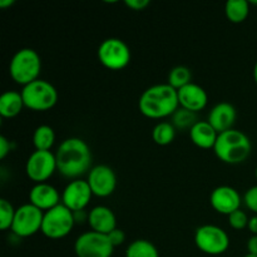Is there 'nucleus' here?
<instances>
[{
	"instance_id": "f257e3e1",
	"label": "nucleus",
	"mask_w": 257,
	"mask_h": 257,
	"mask_svg": "<svg viewBox=\"0 0 257 257\" xmlns=\"http://www.w3.org/2000/svg\"><path fill=\"white\" fill-rule=\"evenodd\" d=\"M57 171L67 178L78 180L92 170V151L85 141L70 137L63 141L55 152Z\"/></svg>"
},
{
	"instance_id": "f03ea898",
	"label": "nucleus",
	"mask_w": 257,
	"mask_h": 257,
	"mask_svg": "<svg viewBox=\"0 0 257 257\" xmlns=\"http://www.w3.org/2000/svg\"><path fill=\"white\" fill-rule=\"evenodd\" d=\"M141 113L148 118L160 119L172 115L180 108L178 92L170 84H155L147 88L138 100Z\"/></svg>"
},
{
	"instance_id": "7ed1b4c3",
	"label": "nucleus",
	"mask_w": 257,
	"mask_h": 257,
	"mask_svg": "<svg viewBox=\"0 0 257 257\" xmlns=\"http://www.w3.org/2000/svg\"><path fill=\"white\" fill-rule=\"evenodd\" d=\"M213 151L218 160L222 162L238 165L245 162L251 155L252 143L245 133L232 128L226 132L218 133Z\"/></svg>"
},
{
	"instance_id": "20e7f679",
	"label": "nucleus",
	"mask_w": 257,
	"mask_h": 257,
	"mask_svg": "<svg viewBox=\"0 0 257 257\" xmlns=\"http://www.w3.org/2000/svg\"><path fill=\"white\" fill-rule=\"evenodd\" d=\"M40 70H42L40 55L32 48H23L18 50L10 60V77L15 83L23 87L39 79Z\"/></svg>"
},
{
	"instance_id": "39448f33",
	"label": "nucleus",
	"mask_w": 257,
	"mask_h": 257,
	"mask_svg": "<svg viewBox=\"0 0 257 257\" xmlns=\"http://www.w3.org/2000/svg\"><path fill=\"white\" fill-rule=\"evenodd\" d=\"M20 93L25 107L37 112L50 109L58 100V92L54 85L40 78L23 87Z\"/></svg>"
},
{
	"instance_id": "423d86ee",
	"label": "nucleus",
	"mask_w": 257,
	"mask_h": 257,
	"mask_svg": "<svg viewBox=\"0 0 257 257\" xmlns=\"http://www.w3.org/2000/svg\"><path fill=\"white\" fill-rule=\"evenodd\" d=\"M75 225L74 216L63 203L44 212L42 225L43 235L52 240H58L69 235Z\"/></svg>"
},
{
	"instance_id": "0eeeda50",
	"label": "nucleus",
	"mask_w": 257,
	"mask_h": 257,
	"mask_svg": "<svg viewBox=\"0 0 257 257\" xmlns=\"http://www.w3.org/2000/svg\"><path fill=\"white\" fill-rule=\"evenodd\" d=\"M131 49L119 38H108L98 48L100 64L109 70H122L130 64Z\"/></svg>"
},
{
	"instance_id": "6e6552de",
	"label": "nucleus",
	"mask_w": 257,
	"mask_h": 257,
	"mask_svg": "<svg viewBox=\"0 0 257 257\" xmlns=\"http://www.w3.org/2000/svg\"><path fill=\"white\" fill-rule=\"evenodd\" d=\"M195 243L200 251L207 255H221L230 246V237L223 228L216 225H203L195 232Z\"/></svg>"
},
{
	"instance_id": "1a4fd4ad",
	"label": "nucleus",
	"mask_w": 257,
	"mask_h": 257,
	"mask_svg": "<svg viewBox=\"0 0 257 257\" xmlns=\"http://www.w3.org/2000/svg\"><path fill=\"white\" fill-rule=\"evenodd\" d=\"M114 246L107 235L88 231L75 240L74 251L78 257H110Z\"/></svg>"
},
{
	"instance_id": "9d476101",
	"label": "nucleus",
	"mask_w": 257,
	"mask_h": 257,
	"mask_svg": "<svg viewBox=\"0 0 257 257\" xmlns=\"http://www.w3.org/2000/svg\"><path fill=\"white\" fill-rule=\"evenodd\" d=\"M44 212L32 203H25L15 211L14 222L10 230L18 237H29L42 231Z\"/></svg>"
},
{
	"instance_id": "9b49d317",
	"label": "nucleus",
	"mask_w": 257,
	"mask_h": 257,
	"mask_svg": "<svg viewBox=\"0 0 257 257\" xmlns=\"http://www.w3.org/2000/svg\"><path fill=\"white\" fill-rule=\"evenodd\" d=\"M57 171L55 155L50 151L35 150L29 156L25 165L27 176L35 183H44L49 180Z\"/></svg>"
},
{
	"instance_id": "f8f14e48",
	"label": "nucleus",
	"mask_w": 257,
	"mask_h": 257,
	"mask_svg": "<svg viewBox=\"0 0 257 257\" xmlns=\"http://www.w3.org/2000/svg\"><path fill=\"white\" fill-rule=\"evenodd\" d=\"M88 183L93 195L97 197H108L117 187V177L109 166H94L88 173Z\"/></svg>"
},
{
	"instance_id": "ddd939ff",
	"label": "nucleus",
	"mask_w": 257,
	"mask_h": 257,
	"mask_svg": "<svg viewBox=\"0 0 257 257\" xmlns=\"http://www.w3.org/2000/svg\"><path fill=\"white\" fill-rule=\"evenodd\" d=\"M93 192L89 187L88 181L74 180L67 185L62 193L63 205L69 208L72 212L82 211L89 203Z\"/></svg>"
},
{
	"instance_id": "4468645a",
	"label": "nucleus",
	"mask_w": 257,
	"mask_h": 257,
	"mask_svg": "<svg viewBox=\"0 0 257 257\" xmlns=\"http://www.w3.org/2000/svg\"><path fill=\"white\" fill-rule=\"evenodd\" d=\"M210 202L213 210L222 215H231L235 211L240 210L241 196L233 187L220 186L215 188L210 196Z\"/></svg>"
},
{
	"instance_id": "2eb2a0df",
	"label": "nucleus",
	"mask_w": 257,
	"mask_h": 257,
	"mask_svg": "<svg viewBox=\"0 0 257 257\" xmlns=\"http://www.w3.org/2000/svg\"><path fill=\"white\" fill-rule=\"evenodd\" d=\"M177 92L181 108L197 113L207 105V93L201 85L196 84V83H190L186 87L178 89Z\"/></svg>"
},
{
	"instance_id": "dca6fc26",
	"label": "nucleus",
	"mask_w": 257,
	"mask_h": 257,
	"mask_svg": "<svg viewBox=\"0 0 257 257\" xmlns=\"http://www.w3.org/2000/svg\"><path fill=\"white\" fill-rule=\"evenodd\" d=\"M29 201L33 206L47 212L60 205V195L49 183H35L29 192Z\"/></svg>"
},
{
	"instance_id": "f3484780",
	"label": "nucleus",
	"mask_w": 257,
	"mask_h": 257,
	"mask_svg": "<svg viewBox=\"0 0 257 257\" xmlns=\"http://www.w3.org/2000/svg\"><path fill=\"white\" fill-rule=\"evenodd\" d=\"M88 225L94 232L108 235L117 228V218L113 211L107 206H95L89 212Z\"/></svg>"
},
{
	"instance_id": "a211bd4d",
	"label": "nucleus",
	"mask_w": 257,
	"mask_h": 257,
	"mask_svg": "<svg viewBox=\"0 0 257 257\" xmlns=\"http://www.w3.org/2000/svg\"><path fill=\"white\" fill-rule=\"evenodd\" d=\"M236 109L231 103L221 102L211 109L208 114V123L212 125L217 133L226 132L232 130V125L236 120Z\"/></svg>"
},
{
	"instance_id": "6ab92c4d",
	"label": "nucleus",
	"mask_w": 257,
	"mask_h": 257,
	"mask_svg": "<svg viewBox=\"0 0 257 257\" xmlns=\"http://www.w3.org/2000/svg\"><path fill=\"white\" fill-rule=\"evenodd\" d=\"M190 137L197 147L210 150V148L215 147L218 133L208 123V120H198L190 130Z\"/></svg>"
},
{
	"instance_id": "aec40b11",
	"label": "nucleus",
	"mask_w": 257,
	"mask_h": 257,
	"mask_svg": "<svg viewBox=\"0 0 257 257\" xmlns=\"http://www.w3.org/2000/svg\"><path fill=\"white\" fill-rule=\"evenodd\" d=\"M22 93L8 90L0 95V114L4 118H13L19 114L24 108Z\"/></svg>"
},
{
	"instance_id": "412c9836",
	"label": "nucleus",
	"mask_w": 257,
	"mask_h": 257,
	"mask_svg": "<svg viewBox=\"0 0 257 257\" xmlns=\"http://www.w3.org/2000/svg\"><path fill=\"white\" fill-rule=\"evenodd\" d=\"M225 13L231 23L240 24L250 14V2L247 0H228L225 5Z\"/></svg>"
},
{
	"instance_id": "4be33fe9",
	"label": "nucleus",
	"mask_w": 257,
	"mask_h": 257,
	"mask_svg": "<svg viewBox=\"0 0 257 257\" xmlns=\"http://www.w3.org/2000/svg\"><path fill=\"white\" fill-rule=\"evenodd\" d=\"M55 142V133L50 125L42 124L34 131L33 145L37 151H50Z\"/></svg>"
},
{
	"instance_id": "5701e85b",
	"label": "nucleus",
	"mask_w": 257,
	"mask_h": 257,
	"mask_svg": "<svg viewBox=\"0 0 257 257\" xmlns=\"http://www.w3.org/2000/svg\"><path fill=\"white\" fill-rule=\"evenodd\" d=\"M125 257H160L158 250L151 241L135 240L125 251Z\"/></svg>"
},
{
	"instance_id": "b1692460",
	"label": "nucleus",
	"mask_w": 257,
	"mask_h": 257,
	"mask_svg": "<svg viewBox=\"0 0 257 257\" xmlns=\"http://www.w3.org/2000/svg\"><path fill=\"white\" fill-rule=\"evenodd\" d=\"M176 128L171 122H160L152 131V138L158 146H167L173 142Z\"/></svg>"
},
{
	"instance_id": "393cba45",
	"label": "nucleus",
	"mask_w": 257,
	"mask_h": 257,
	"mask_svg": "<svg viewBox=\"0 0 257 257\" xmlns=\"http://www.w3.org/2000/svg\"><path fill=\"white\" fill-rule=\"evenodd\" d=\"M191 79H192V73H191L190 68L185 67V65H177V67L172 68L168 74V84L175 88L176 90L192 83Z\"/></svg>"
},
{
	"instance_id": "a878e982",
	"label": "nucleus",
	"mask_w": 257,
	"mask_h": 257,
	"mask_svg": "<svg viewBox=\"0 0 257 257\" xmlns=\"http://www.w3.org/2000/svg\"><path fill=\"white\" fill-rule=\"evenodd\" d=\"M197 122L196 113L185 109V108L180 107L172 114V124L178 130H188V128L191 130Z\"/></svg>"
},
{
	"instance_id": "bb28decb",
	"label": "nucleus",
	"mask_w": 257,
	"mask_h": 257,
	"mask_svg": "<svg viewBox=\"0 0 257 257\" xmlns=\"http://www.w3.org/2000/svg\"><path fill=\"white\" fill-rule=\"evenodd\" d=\"M15 208L12 203L5 198L0 200V228L7 231L12 228L15 217Z\"/></svg>"
},
{
	"instance_id": "cd10ccee",
	"label": "nucleus",
	"mask_w": 257,
	"mask_h": 257,
	"mask_svg": "<svg viewBox=\"0 0 257 257\" xmlns=\"http://www.w3.org/2000/svg\"><path fill=\"white\" fill-rule=\"evenodd\" d=\"M248 221H250V218L242 210H237L228 215V223L235 230H242V228L247 227Z\"/></svg>"
},
{
	"instance_id": "c85d7f7f",
	"label": "nucleus",
	"mask_w": 257,
	"mask_h": 257,
	"mask_svg": "<svg viewBox=\"0 0 257 257\" xmlns=\"http://www.w3.org/2000/svg\"><path fill=\"white\" fill-rule=\"evenodd\" d=\"M243 201H245L246 207L257 215V185L246 191L245 196H243Z\"/></svg>"
},
{
	"instance_id": "c756f323",
	"label": "nucleus",
	"mask_w": 257,
	"mask_h": 257,
	"mask_svg": "<svg viewBox=\"0 0 257 257\" xmlns=\"http://www.w3.org/2000/svg\"><path fill=\"white\" fill-rule=\"evenodd\" d=\"M107 236H108V238H109L110 243H112L114 247L120 246L125 241V233L123 232L120 228H115V230H113L112 232L108 233Z\"/></svg>"
},
{
	"instance_id": "7c9ffc66",
	"label": "nucleus",
	"mask_w": 257,
	"mask_h": 257,
	"mask_svg": "<svg viewBox=\"0 0 257 257\" xmlns=\"http://www.w3.org/2000/svg\"><path fill=\"white\" fill-rule=\"evenodd\" d=\"M13 150V143L5 136H0V158L4 160Z\"/></svg>"
},
{
	"instance_id": "2f4dec72",
	"label": "nucleus",
	"mask_w": 257,
	"mask_h": 257,
	"mask_svg": "<svg viewBox=\"0 0 257 257\" xmlns=\"http://www.w3.org/2000/svg\"><path fill=\"white\" fill-rule=\"evenodd\" d=\"M124 3L128 8H131L132 10H136V12L146 9L151 4L150 0H125Z\"/></svg>"
},
{
	"instance_id": "473e14b6",
	"label": "nucleus",
	"mask_w": 257,
	"mask_h": 257,
	"mask_svg": "<svg viewBox=\"0 0 257 257\" xmlns=\"http://www.w3.org/2000/svg\"><path fill=\"white\" fill-rule=\"evenodd\" d=\"M247 251L251 255L257 256V235H252L247 241Z\"/></svg>"
},
{
	"instance_id": "72a5a7b5",
	"label": "nucleus",
	"mask_w": 257,
	"mask_h": 257,
	"mask_svg": "<svg viewBox=\"0 0 257 257\" xmlns=\"http://www.w3.org/2000/svg\"><path fill=\"white\" fill-rule=\"evenodd\" d=\"M73 216H74L75 223H83L84 221H88L89 213H87L84 210H82V211H75V212H73Z\"/></svg>"
},
{
	"instance_id": "f704fd0d",
	"label": "nucleus",
	"mask_w": 257,
	"mask_h": 257,
	"mask_svg": "<svg viewBox=\"0 0 257 257\" xmlns=\"http://www.w3.org/2000/svg\"><path fill=\"white\" fill-rule=\"evenodd\" d=\"M247 227H248V230L251 231V233H252V235H257V215L252 216V217L250 218Z\"/></svg>"
},
{
	"instance_id": "c9c22d12",
	"label": "nucleus",
	"mask_w": 257,
	"mask_h": 257,
	"mask_svg": "<svg viewBox=\"0 0 257 257\" xmlns=\"http://www.w3.org/2000/svg\"><path fill=\"white\" fill-rule=\"evenodd\" d=\"M14 3H15L14 0H2V2H0V8H3V9H4V8L12 7Z\"/></svg>"
},
{
	"instance_id": "e433bc0d",
	"label": "nucleus",
	"mask_w": 257,
	"mask_h": 257,
	"mask_svg": "<svg viewBox=\"0 0 257 257\" xmlns=\"http://www.w3.org/2000/svg\"><path fill=\"white\" fill-rule=\"evenodd\" d=\"M253 79H255V82L257 84V62H256L255 67H253Z\"/></svg>"
},
{
	"instance_id": "4c0bfd02",
	"label": "nucleus",
	"mask_w": 257,
	"mask_h": 257,
	"mask_svg": "<svg viewBox=\"0 0 257 257\" xmlns=\"http://www.w3.org/2000/svg\"><path fill=\"white\" fill-rule=\"evenodd\" d=\"M250 4H253V5H257V0H251Z\"/></svg>"
},
{
	"instance_id": "58836bf2",
	"label": "nucleus",
	"mask_w": 257,
	"mask_h": 257,
	"mask_svg": "<svg viewBox=\"0 0 257 257\" xmlns=\"http://www.w3.org/2000/svg\"><path fill=\"white\" fill-rule=\"evenodd\" d=\"M243 257H257V256L256 255H251V253H247V255L243 256Z\"/></svg>"
},
{
	"instance_id": "ea45409f",
	"label": "nucleus",
	"mask_w": 257,
	"mask_h": 257,
	"mask_svg": "<svg viewBox=\"0 0 257 257\" xmlns=\"http://www.w3.org/2000/svg\"><path fill=\"white\" fill-rule=\"evenodd\" d=\"M255 176H256V180H257V167H256V171H255Z\"/></svg>"
}]
</instances>
